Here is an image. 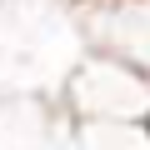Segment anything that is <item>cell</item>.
Returning <instances> with one entry per match:
<instances>
[{"label": "cell", "instance_id": "obj_2", "mask_svg": "<svg viewBox=\"0 0 150 150\" xmlns=\"http://www.w3.org/2000/svg\"><path fill=\"white\" fill-rule=\"evenodd\" d=\"M90 40L105 55H120L150 75V0H95Z\"/></svg>", "mask_w": 150, "mask_h": 150}, {"label": "cell", "instance_id": "obj_3", "mask_svg": "<svg viewBox=\"0 0 150 150\" xmlns=\"http://www.w3.org/2000/svg\"><path fill=\"white\" fill-rule=\"evenodd\" d=\"M80 150H150L145 120H80Z\"/></svg>", "mask_w": 150, "mask_h": 150}, {"label": "cell", "instance_id": "obj_1", "mask_svg": "<svg viewBox=\"0 0 150 150\" xmlns=\"http://www.w3.org/2000/svg\"><path fill=\"white\" fill-rule=\"evenodd\" d=\"M65 100L75 120H145L150 115V75L120 55L95 50L90 60L75 65Z\"/></svg>", "mask_w": 150, "mask_h": 150}, {"label": "cell", "instance_id": "obj_4", "mask_svg": "<svg viewBox=\"0 0 150 150\" xmlns=\"http://www.w3.org/2000/svg\"><path fill=\"white\" fill-rule=\"evenodd\" d=\"M0 5H5V0H0Z\"/></svg>", "mask_w": 150, "mask_h": 150}]
</instances>
